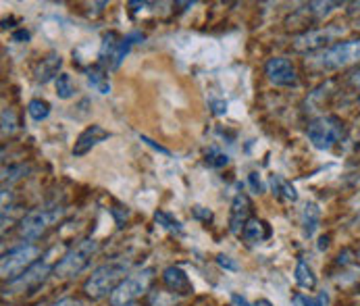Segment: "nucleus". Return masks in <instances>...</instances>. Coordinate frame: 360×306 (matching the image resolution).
Returning <instances> with one entry per match:
<instances>
[{"label": "nucleus", "instance_id": "nucleus-1", "mask_svg": "<svg viewBox=\"0 0 360 306\" xmlns=\"http://www.w3.org/2000/svg\"><path fill=\"white\" fill-rule=\"evenodd\" d=\"M129 269H131V260H125V258H115L110 262L96 267L84 283L86 296H90L92 300L110 296L112 290L125 279V275H129Z\"/></svg>", "mask_w": 360, "mask_h": 306}, {"label": "nucleus", "instance_id": "nucleus-31", "mask_svg": "<svg viewBox=\"0 0 360 306\" xmlns=\"http://www.w3.org/2000/svg\"><path fill=\"white\" fill-rule=\"evenodd\" d=\"M348 82H350V86H352L356 92H360V67H356V69L348 75Z\"/></svg>", "mask_w": 360, "mask_h": 306}, {"label": "nucleus", "instance_id": "nucleus-29", "mask_svg": "<svg viewBox=\"0 0 360 306\" xmlns=\"http://www.w3.org/2000/svg\"><path fill=\"white\" fill-rule=\"evenodd\" d=\"M248 181H250V186H252V190H255L257 194H262V192H264V186H262L258 173H250V175H248Z\"/></svg>", "mask_w": 360, "mask_h": 306}, {"label": "nucleus", "instance_id": "nucleus-15", "mask_svg": "<svg viewBox=\"0 0 360 306\" xmlns=\"http://www.w3.org/2000/svg\"><path fill=\"white\" fill-rule=\"evenodd\" d=\"M60 67H63V58L60 54H49L46 58H42L36 67V82L38 84H49L51 79L58 77L60 73Z\"/></svg>", "mask_w": 360, "mask_h": 306}, {"label": "nucleus", "instance_id": "nucleus-33", "mask_svg": "<svg viewBox=\"0 0 360 306\" xmlns=\"http://www.w3.org/2000/svg\"><path fill=\"white\" fill-rule=\"evenodd\" d=\"M30 40V32L27 30H19L13 34V42H27Z\"/></svg>", "mask_w": 360, "mask_h": 306}, {"label": "nucleus", "instance_id": "nucleus-2", "mask_svg": "<svg viewBox=\"0 0 360 306\" xmlns=\"http://www.w3.org/2000/svg\"><path fill=\"white\" fill-rule=\"evenodd\" d=\"M354 63H360V40H348V42H338L329 49L321 52H314L309 56L307 67L312 71H338L344 67H350Z\"/></svg>", "mask_w": 360, "mask_h": 306}, {"label": "nucleus", "instance_id": "nucleus-27", "mask_svg": "<svg viewBox=\"0 0 360 306\" xmlns=\"http://www.w3.org/2000/svg\"><path fill=\"white\" fill-rule=\"evenodd\" d=\"M227 162H229V156L225 153H221L219 148H210V151L206 153V165L212 167V169H221V167H225Z\"/></svg>", "mask_w": 360, "mask_h": 306}, {"label": "nucleus", "instance_id": "nucleus-26", "mask_svg": "<svg viewBox=\"0 0 360 306\" xmlns=\"http://www.w3.org/2000/svg\"><path fill=\"white\" fill-rule=\"evenodd\" d=\"M292 302H294V306H329V296H327V292H321L316 298H309L304 294H296L292 298Z\"/></svg>", "mask_w": 360, "mask_h": 306}, {"label": "nucleus", "instance_id": "nucleus-16", "mask_svg": "<svg viewBox=\"0 0 360 306\" xmlns=\"http://www.w3.org/2000/svg\"><path fill=\"white\" fill-rule=\"evenodd\" d=\"M244 240L248 242V244H252V246H257V244H262L264 240H269L271 238V227H269V223L266 221H260V219H250L248 221V225L244 227Z\"/></svg>", "mask_w": 360, "mask_h": 306}, {"label": "nucleus", "instance_id": "nucleus-35", "mask_svg": "<svg viewBox=\"0 0 360 306\" xmlns=\"http://www.w3.org/2000/svg\"><path fill=\"white\" fill-rule=\"evenodd\" d=\"M231 302H233L236 306H255V305H250V302H248L246 298L238 296V294H233V296H231Z\"/></svg>", "mask_w": 360, "mask_h": 306}, {"label": "nucleus", "instance_id": "nucleus-13", "mask_svg": "<svg viewBox=\"0 0 360 306\" xmlns=\"http://www.w3.org/2000/svg\"><path fill=\"white\" fill-rule=\"evenodd\" d=\"M108 138H110V132H106L101 125H90V127H86V129L79 134V138L75 140V144H73V156H84V154H88L94 146H98L101 142L108 140Z\"/></svg>", "mask_w": 360, "mask_h": 306}, {"label": "nucleus", "instance_id": "nucleus-30", "mask_svg": "<svg viewBox=\"0 0 360 306\" xmlns=\"http://www.w3.org/2000/svg\"><path fill=\"white\" fill-rule=\"evenodd\" d=\"M217 262H219L223 269H231V271H236V269H238V264H236L229 256H225V255L217 256Z\"/></svg>", "mask_w": 360, "mask_h": 306}, {"label": "nucleus", "instance_id": "nucleus-10", "mask_svg": "<svg viewBox=\"0 0 360 306\" xmlns=\"http://www.w3.org/2000/svg\"><path fill=\"white\" fill-rule=\"evenodd\" d=\"M54 253H56V250H49L42 260H36L27 271H23L19 277H15L13 281H8V290H11V292H25V290L36 288L38 283H42V281L49 277V273H51V269H52L51 256L54 255Z\"/></svg>", "mask_w": 360, "mask_h": 306}, {"label": "nucleus", "instance_id": "nucleus-14", "mask_svg": "<svg viewBox=\"0 0 360 306\" xmlns=\"http://www.w3.org/2000/svg\"><path fill=\"white\" fill-rule=\"evenodd\" d=\"M162 281L175 294H190L192 292V281L186 275V271L179 267H167L162 271Z\"/></svg>", "mask_w": 360, "mask_h": 306}, {"label": "nucleus", "instance_id": "nucleus-22", "mask_svg": "<svg viewBox=\"0 0 360 306\" xmlns=\"http://www.w3.org/2000/svg\"><path fill=\"white\" fill-rule=\"evenodd\" d=\"M27 115L34 121H44L51 115V104L46 101H42V98H34V101H30V104H27Z\"/></svg>", "mask_w": 360, "mask_h": 306}, {"label": "nucleus", "instance_id": "nucleus-7", "mask_svg": "<svg viewBox=\"0 0 360 306\" xmlns=\"http://www.w3.org/2000/svg\"><path fill=\"white\" fill-rule=\"evenodd\" d=\"M63 212H65L63 208H36V210H30L19 223V236L23 240H30V242L38 240L63 217Z\"/></svg>", "mask_w": 360, "mask_h": 306}, {"label": "nucleus", "instance_id": "nucleus-18", "mask_svg": "<svg viewBox=\"0 0 360 306\" xmlns=\"http://www.w3.org/2000/svg\"><path fill=\"white\" fill-rule=\"evenodd\" d=\"M271 188H273V194L283 198V200H290V203H296L298 200V192L296 188L281 175H273L271 177Z\"/></svg>", "mask_w": 360, "mask_h": 306}, {"label": "nucleus", "instance_id": "nucleus-28", "mask_svg": "<svg viewBox=\"0 0 360 306\" xmlns=\"http://www.w3.org/2000/svg\"><path fill=\"white\" fill-rule=\"evenodd\" d=\"M17 129V121H15V113L11 108L2 110V134H13Z\"/></svg>", "mask_w": 360, "mask_h": 306}, {"label": "nucleus", "instance_id": "nucleus-12", "mask_svg": "<svg viewBox=\"0 0 360 306\" xmlns=\"http://www.w3.org/2000/svg\"><path fill=\"white\" fill-rule=\"evenodd\" d=\"M250 215H252V203H250V198L244 192H238L233 196L231 210H229V231L233 236H242L244 234V227L252 219Z\"/></svg>", "mask_w": 360, "mask_h": 306}, {"label": "nucleus", "instance_id": "nucleus-38", "mask_svg": "<svg viewBox=\"0 0 360 306\" xmlns=\"http://www.w3.org/2000/svg\"><path fill=\"white\" fill-rule=\"evenodd\" d=\"M354 260H356V262H360V250L356 253V255H354Z\"/></svg>", "mask_w": 360, "mask_h": 306}, {"label": "nucleus", "instance_id": "nucleus-21", "mask_svg": "<svg viewBox=\"0 0 360 306\" xmlns=\"http://www.w3.org/2000/svg\"><path fill=\"white\" fill-rule=\"evenodd\" d=\"M88 84L96 92H101V94H108L110 92V82H108V77H106V73H104V69L101 65L98 67H92L88 71Z\"/></svg>", "mask_w": 360, "mask_h": 306}, {"label": "nucleus", "instance_id": "nucleus-3", "mask_svg": "<svg viewBox=\"0 0 360 306\" xmlns=\"http://www.w3.org/2000/svg\"><path fill=\"white\" fill-rule=\"evenodd\" d=\"M153 279H155V269H150V267H144L140 271L129 273L112 290V294L108 296V302H110V306H131L138 298H142L148 292Z\"/></svg>", "mask_w": 360, "mask_h": 306}, {"label": "nucleus", "instance_id": "nucleus-19", "mask_svg": "<svg viewBox=\"0 0 360 306\" xmlns=\"http://www.w3.org/2000/svg\"><path fill=\"white\" fill-rule=\"evenodd\" d=\"M335 6H342V2H309L304 8H300V15H307L312 21H319L323 17H327Z\"/></svg>", "mask_w": 360, "mask_h": 306}, {"label": "nucleus", "instance_id": "nucleus-4", "mask_svg": "<svg viewBox=\"0 0 360 306\" xmlns=\"http://www.w3.org/2000/svg\"><path fill=\"white\" fill-rule=\"evenodd\" d=\"M96 253H98V242L96 240L86 238V240L77 242L73 248H69L63 255V258L54 264V275L60 277V279L79 275L90 264V260L94 258Z\"/></svg>", "mask_w": 360, "mask_h": 306}, {"label": "nucleus", "instance_id": "nucleus-5", "mask_svg": "<svg viewBox=\"0 0 360 306\" xmlns=\"http://www.w3.org/2000/svg\"><path fill=\"white\" fill-rule=\"evenodd\" d=\"M307 136L314 148L331 151L344 138V121L335 115H321L310 121Z\"/></svg>", "mask_w": 360, "mask_h": 306}, {"label": "nucleus", "instance_id": "nucleus-9", "mask_svg": "<svg viewBox=\"0 0 360 306\" xmlns=\"http://www.w3.org/2000/svg\"><path fill=\"white\" fill-rule=\"evenodd\" d=\"M342 34H344V30H340L335 25H325V27H316V30H307V32H302L300 36L294 38L292 49L296 52H321V49L325 51V46L329 42H333Z\"/></svg>", "mask_w": 360, "mask_h": 306}, {"label": "nucleus", "instance_id": "nucleus-37", "mask_svg": "<svg viewBox=\"0 0 360 306\" xmlns=\"http://www.w3.org/2000/svg\"><path fill=\"white\" fill-rule=\"evenodd\" d=\"M255 306H271V302H266V300H258Z\"/></svg>", "mask_w": 360, "mask_h": 306}, {"label": "nucleus", "instance_id": "nucleus-8", "mask_svg": "<svg viewBox=\"0 0 360 306\" xmlns=\"http://www.w3.org/2000/svg\"><path fill=\"white\" fill-rule=\"evenodd\" d=\"M38 256H40V248L34 246V244H23V246H17V248L4 253L2 260H0V273H2V277L8 279V281H13L23 271H27L36 262Z\"/></svg>", "mask_w": 360, "mask_h": 306}, {"label": "nucleus", "instance_id": "nucleus-39", "mask_svg": "<svg viewBox=\"0 0 360 306\" xmlns=\"http://www.w3.org/2000/svg\"><path fill=\"white\" fill-rule=\"evenodd\" d=\"M356 30H360V19H356V25H354Z\"/></svg>", "mask_w": 360, "mask_h": 306}, {"label": "nucleus", "instance_id": "nucleus-20", "mask_svg": "<svg viewBox=\"0 0 360 306\" xmlns=\"http://www.w3.org/2000/svg\"><path fill=\"white\" fill-rule=\"evenodd\" d=\"M294 277H296V283H298L302 290H314V286H316V275L312 273V269H310L309 262H307L304 258L298 260Z\"/></svg>", "mask_w": 360, "mask_h": 306}, {"label": "nucleus", "instance_id": "nucleus-32", "mask_svg": "<svg viewBox=\"0 0 360 306\" xmlns=\"http://www.w3.org/2000/svg\"><path fill=\"white\" fill-rule=\"evenodd\" d=\"M140 140H142V142H144V144H148V146H153V148H155L156 153L169 154V151H167V148H162V146H160V144H156V142H153V140H150V138H146V136H140Z\"/></svg>", "mask_w": 360, "mask_h": 306}, {"label": "nucleus", "instance_id": "nucleus-23", "mask_svg": "<svg viewBox=\"0 0 360 306\" xmlns=\"http://www.w3.org/2000/svg\"><path fill=\"white\" fill-rule=\"evenodd\" d=\"M73 92H75V86H73L71 75H69V73H60V75L56 77V94H58V98L67 101V98L73 96Z\"/></svg>", "mask_w": 360, "mask_h": 306}, {"label": "nucleus", "instance_id": "nucleus-6", "mask_svg": "<svg viewBox=\"0 0 360 306\" xmlns=\"http://www.w3.org/2000/svg\"><path fill=\"white\" fill-rule=\"evenodd\" d=\"M140 40H144V36L140 32H134V34H129L125 38H117L115 32L106 34L103 46H101V54H98L101 67H104V69H117L123 63V58L127 56L129 49L136 42H140Z\"/></svg>", "mask_w": 360, "mask_h": 306}, {"label": "nucleus", "instance_id": "nucleus-36", "mask_svg": "<svg viewBox=\"0 0 360 306\" xmlns=\"http://www.w3.org/2000/svg\"><path fill=\"white\" fill-rule=\"evenodd\" d=\"M348 6H350V8H348V15H356V13H360V2H350Z\"/></svg>", "mask_w": 360, "mask_h": 306}, {"label": "nucleus", "instance_id": "nucleus-25", "mask_svg": "<svg viewBox=\"0 0 360 306\" xmlns=\"http://www.w3.org/2000/svg\"><path fill=\"white\" fill-rule=\"evenodd\" d=\"M155 219L158 225H162L165 229H169V231H173V234H181V231H184L181 223H179L177 219H173V217H171L169 212H165V210H156Z\"/></svg>", "mask_w": 360, "mask_h": 306}, {"label": "nucleus", "instance_id": "nucleus-11", "mask_svg": "<svg viewBox=\"0 0 360 306\" xmlns=\"http://www.w3.org/2000/svg\"><path fill=\"white\" fill-rule=\"evenodd\" d=\"M264 75L275 86H285L288 88V86H296L298 84L296 67L285 56H273V58H269L264 63Z\"/></svg>", "mask_w": 360, "mask_h": 306}, {"label": "nucleus", "instance_id": "nucleus-24", "mask_svg": "<svg viewBox=\"0 0 360 306\" xmlns=\"http://www.w3.org/2000/svg\"><path fill=\"white\" fill-rule=\"evenodd\" d=\"M30 171V167L27 165H11V167H4L2 169V184L6 186H11V184H15L17 179H21L25 173Z\"/></svg>", "mask_w": 360, "mask_h": 306}, {"label": "nucleus", "instance_id": "nucleus-17", "mask_svg": "<svg viewBox=\"0 0 360 306\" xmlns=\"http://www.w3.org/2000/svg\"><path fill=\"white\" fill-rule=\"evenodd\" d=\"M319 221H321V210L314 203H309L302 210V217H300V223H302V231L307 238H312L319 229Z\"/></svg>", "mask_w": 360, "mask_h": 306}, {"label": "nucleus", "instance_id": "nucleus-34", "mask_svg": "<svg viewBox=\"0 0 360 306\" xmlns=\"http://www.w3.org/2000/svg\"><path fill=\"white\" fill-rule=\"evenodd\" d=\"M51 306H82V302L77 298H63V300H58Z\"/></svg>", "mask_w": 360, "mask_h": 306}]
</instances>
